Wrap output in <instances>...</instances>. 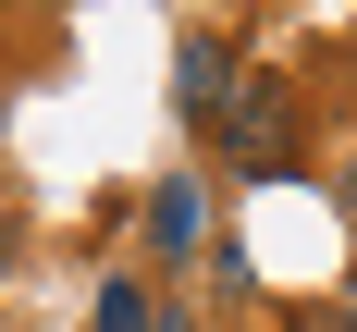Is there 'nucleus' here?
<instances>
[{"label":"nucleus","instance_id":"obj_1","mask_svg":"<svg viewBox=\"0 0 357 332\" xmlns=\"http://www.w3.org/2000/svg\"><path fill=\"white\" fill-rule=\"evenodd\" d=\"M234 86H247V74H234V49H222V37H185V49H173V111L197 123V136H222V123H234Z\"/></svg>","mask_w":357,"mask_h":332},{"label":"nucleus","instance_id":"obj_2","mask_svg":"<svg viewBox=\"0 0 357 332\" xmlns=\"http://www.w3.org/2000/svg\"><path fill=\"white\" fill-rule=\"evenodd\" d=\"M136 234H148L160 258H197V246H210V184H197V173H160V184H148V221H136Z\"/></svg>","mask_w":357,"mask_h":332},{"label":"nucleus","instance_id":"obj_3","mask_svg":"<svg viewBox=\"0 0 357 332\" xmlns=\"http://www.w3.org/2000/svg\"><path fill=\"white\" fill-rule=\"evenodd\" d=\"M99 332H160V295H148L136 271H111L99 283Z\"/></svg>","mask_w":357,"mask_h":332},{"label":"nucleus","instance_id":"obj_4","mask_svg":"<svg viewBox=\"0 0 357 332\" xmlns=\"http://www.w3.org/2000/svg\"><path fill=\"white\" fill-rule=\"evenodd\" d=\"M333 197H345V210H357V160H345V173H333Z\"/></svg>","mask_w":357,"mask_h":332},{"label":"nucleus","instance_id":"obj_5","mask_svg":"<svg viewBox=\"0 0 357 332\" xmlns=\"http://www.w3.org/2000/svg\"><path fill=\"white\" fill-rule=\"evenodd\" d=\"M160 332H197V320H185V308H160Z\"/></svg>","mask_w":357,"mask_h":332},{"label":"nucleus","instance_id":"obj_6","mask_svg":"<svg viewBox=\"0 0 357 332\" xmlns=\"http://www.w3.org/2000/svg\"><path fill=\"white\" fill-rule=\"evenodd\" d=\"M296 332H357V320H296Z\"/></svg>","mask_w":357,"mask_h":332},{"label":"nucleus","instance_id":"obj_7","mask_svg":"<svg viewBox=\"0 0 357 332\" xmlns=\"http://www.w3.org/2000/svg\"><path fill=\"white\" fill-rule=\"evenodd\" d=\"M345 295H357V258H345Z\"/></svg>","mask_w":357,"mask_h":332},{"label":"nucleus","instance_id":"obj_8","mask_svg":"<svg viewBox=\"0 0 357 332\" xmlns=\"http://www.w3.org/2000/svg\"><path fill=\"white\" fill-rule=\"evenodd\" d=\"M37 13H62V0H37Z\"/></svg>","mask_w":357,"mask_h":332},{"label":"nucleus","instance_id":"obj_9","mask_svg":"<svg viewBox=\"0 0 357 332\" xmlns=\"http://www.w3.org/2000/svg\"><path fill=\"white\" fill-rule=\"evenodd\" d=\"M0 246H13V234H0Z\"/></svg>","mask_w":357,"mask_h":332}]
</instances>
